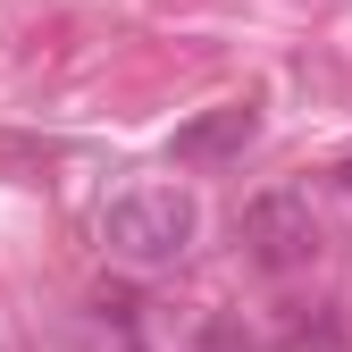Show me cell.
I'll use <instances>...</instances> for the list:
<instances>
[{"label":"cell","instance_id":"cell-1","mask_svg":"<svg viewBox=\"0 0 352 352\" xmlns=\"http://www.w3.org/2000/svg\"><path fill=\"white\" fill-rule=\"evenodd\" d=\"M193 235H201V201L185 185H135L101 210V243L126 269H176L193 252Z\"/></svg>","mask_w":352,"mask_h":352},{"label":"cell","instance_id":"cell-2","mask_svg":"<svg viewBox=\"0 0 352 352\" xmlns=\"http://www.w3.org/2000/svg\"><path fill=\"white\" fill-rule=\"evenodd\" d=\"M243 243H252L260 269L285 277V269H302L319 252V218H311L302 193H260V201H243Z\"/></svg>","mask_w":352,"mask_h":352},{"label":"cell","instance_id":"cell-3","mask_svg":"<svg viewBox=\"0 0 352 352\" xmlns=\"http://www.w3.org/2000/svg\"><path fill=\"white\" fill-rule=\"evenodd\" d=\"M252 135H260V109H252V101H227V109L193 118V126H185V135H176L168 151L185 160V168H210V160H235V151H243Z\"/></svg>","mask_w":352,"mask_h":352},{"label":"cell","instance_id":"cell-4","mask_svg":"<svg viewBox=\"0 0 352 352\" xmlns=\"http://www.w3.org/2000/svg\"><path fill=\"white\" fill-rule=\"evenodd\" d=\"M336 185H344V193H352V151H344V160H336Z\"/></svg>","mask_w":352,"mask_h":352}]
</instances>
